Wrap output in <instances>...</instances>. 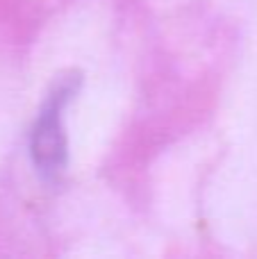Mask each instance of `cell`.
<instances>
[{
  "label": "cell",
  "mask_w": 257,
  "mask_h": 259,
  "mask_svg": "<svg viewBox=\"0 0 257 259\" xmlns=\"http://www.w3.org/2000/svg\"><path fill=\"white\" fill-rule=\"evenodd\" d=\"M77 77H66L44 100L32 127L30 155L34 168L48 182H57L68 164V143L64 132V109L77 89Z\"/></svg>",
  "instance_id": "cell-1"
}]
</instances>
